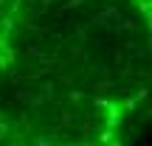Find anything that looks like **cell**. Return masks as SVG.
<instances>
[{
  "label": "cell",
  "mask_w": 152,
  "mask_h": 146,
  "mask_svg": "<svg viewBox=\"0 0 152 146\" xmlns=\"http://www.w3.org/2000/svg\"><path fill=\"white\" fill-rule=\"evenodd\" d=\"M149 79L152 0H0V146H135Z\"/></svg>",
  "instance_id": "1"
}]
</instances>
